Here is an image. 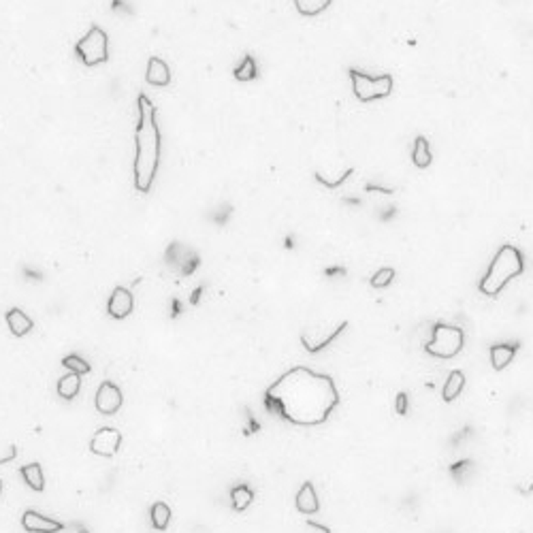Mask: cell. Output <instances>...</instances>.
I'll use <instances>...</instances> for the list:
<instances>
[{
  "mask_svg": "<svg viewBox=\"0 0 533 533\" xmlns=\"http://www.w3.org/2000/svg\"><path fill=\"white\" fill-rule=\"evenodd\" d=\"M266 412L278 414L286 423L297 427L324 425L342 404L335 380L328 373H318L309 367L297 365L282 373L264 390Z\"/></svg>",
  "mask_w": 533,
  "mask_h": 533,
  "instance_id": "cell-1",
  "label": "cell"
},
{
  "mask_svg": "<svg viewBox=\"0 0 533 533\" xmlns=\"http://www.w3.org/2000/svg\"><path fill=\"white\" fill-rule=\"evenodd\" d=\"M139 122L135 130V190L147 194L154 186L160 165V130L156 124V107L145 96H137Z\"/></svg>",
  "mask_w": 533,
  "mask_h": 533,
  "instance_id": "cell-2",
  "label": "cell"
},
{
  "mask_svg": "<svg viewBox=\"0 0 533 533\" xmlns=\"http://www.w3.org/2000/svg\"><path fill=\"white\" fill-rule=\"evenodd\" d=\"M523 271H525V258L521 250L514 248L512 243H503L495 252L484 278L478 282V291L484 297H499L503 293V288L519 275H523Z\"/></svg>",
  "mask_w": 533,
  "mask_h": 533,
  "instance_id": "cell-3",
  "label": "cell"
},
{
  "mask_svg": "<svg viewBox=\"0 0 533 533\" xmlns=\"http://www.w3.org/2000/svg\"><path fill=\"white\" fill-rule=\"evenodd\" d=\"M350 79H352V90L354 96H357L361 103H373V101H382L386 96L393 94L395 87V79L393 75L384 73L371 77L367 73H361L357 69H350Z\"/></svg>",
  "mask_w": 533,
  "mask_h": 533,
  "instance_id": "cell-4",
  "label": "cell"
},
{
  "mask_svg": "<svg viewBox=\"0 0 533 533\" xmlns=\"http://www.w3.org/2000/svg\"><path fill=\"white\" fill-rule=\"evenodd\" d=\"M463 344H465L463 328L437 322L433 326V337L427 342L425 350H427V354H431V357H435V359H454L457 354L463 350Z\"/></svg>",
  "mask_w": 533,
  "mask_h": 533,
  "instance_id": "cell-5",
  "label": "cell"
},
{
  "mask_svg": "<svg viewBox=\"0 0 533 533\" xmlns=\"http://www.w3.org/2000/svg\"><path fill=\"white\" fill-rule=\"evenodd\" d=\"M109 39L101 26H92L83 39L77 41L75 54L85 66H98L109 60Z\"/></svg>",
  "mask_w": 533,
  "mask_h": 533,
  "instance_id": "cell-6",
  "label": "cell"
},
{
  "mask_svg": "<svg viewBox=\"0 0 533 533\" xmlns=\"http://www.w3.org/2000/svg\"><path fill=\"white\" fill-rule=\"evenodd\" d=\"M120 446H122V433L114 427H101L90 439V450L105 459L116 457L120 452Z\"/></svg>",
  "mask_w": 533,
  "mask_h": 533,
  "instance_id": "cell-7",
  "label": "cell"
},
{
  "mask_svg": "<svg viewBox=\"0 0 533 533\" xmlns=\"http://www.w3.org/2000/svg\"><path fill=\"white\" fill-rule=\"evenodd\" d=\"M94 404H96V410H98L103 416H114V414L120 412V408H122V404H124V395H122V390H120L118 384H114V382L107 380V382H103V384L98 386Z\"/></svg>",
  "mask_w": 533,
  "mask_h": 533,
  "instance_id": "cell-8",
  "label": "cell"
},
{
  "mask_svg": "<svg viewBox=\"0 0 533 533\" xmlns=\"http://www.w3.org/2000/svg\"><path fill=\"white\" fill-rule=\"evenodd\" d=\"M132 309H135V297H132L128 288H124V286L114 288V293H111L109 303H107L109 316L116 320H124L132 314Z\"/></svg>",
  "mask_w": 533,
  "mask_h": 533,
  "instance_id": "cell-9",
  "label": "cell"
},
{
  "mask_svg": "<svg viewBox=\"0 0 533 533\" xmlns=\"http://www.w3.org/2000/svg\"><path fill=\"white\" fill-rule=\"evenodd\" d=\"M167 262L173 266H180V271L184 275H190L198 266V256L190 248L182 246V243H171L167 248Z\"/></svg>",
  "mask_w": 533,
  "mask_h": 533,
  "instance_id": "cell-10",
  "label": "cell"
},
{
  "mask_svg": "<svg viewBox=\"0 0 533 533\" xmlns=\"http://www.w3.org/2000/svg\"><path fill=\"white\" fill-rule=\"evenodd\" d=\"M21 527H24L28 533H60L64 529V525L60 521H54L50 516H43L34 510H26L21 514Z\"/></svg>",
  "mask_w": 533,
  "mask_h": 533,
  "instance_id": "cell-11",
  "label": "cell"
},
{
  "mask_svg": "<svg viewBox=\"0 0 533 533\" xmlns=\"http://www.w3.org/2000/svg\"><path fill=\"white\" fill-rule=\"evenodd\" d=\"M295 505H297V510L301 514H316L318 510H320V499H318V493H316V486H314V482H303L301 484V488H299V493H297V497H295Z\"/></svg>",
  "mask_w": 533,
  "mask_h": 533,
  "instance_id": "cell-12",
  "label": "cell"
},
{
  "mask_svg": "<svg viewBox=\"0 0 533 533\" xmlns=\"http://www.w3.org/2000/svg\"><path fill=\"white\" fill-rule=\"evenodd\" d=\"M145 79L149 85H158V87H165L171 83V69L169 64L158 58V56H151L147 60V71H145Z\"/></svg>",
  "mask_w": 533,
  "mask_h": 533,
  "instance_id": "cell-13",
  "label": "cell"
},
{
  "mask_svg": "<svg viewBox=\"0 0 533 533\" xmlns=\"http://www.w3.org/2000/svg\"><path fill=\"white\" fill-rule=\"evenodd\" d=\"M5 320H7L9 331L13 333L15 337H24V335H28V333L34 328V320H32L26 312L17 309V307L9 309L7 316H5Z\"/></svg>",
  "mask_w": 533,
  "mask_h": 533,
  "instance_id": "cell-14",
  "label": "cell"
},
{
  "mask_svg": "<svg viewBox=\"0 0 533 533\" xmlns=\"http://www.w3.org/2000/svg\"><path fill=\"white\" fill-rule=\"evenodd\" d=\"M516 350H519L516 344H497V346H491L488 354H491V365H493V369H495V371L505 369L510 363L514 361Z\"/></svg>",
  "mask_w": 533,
  "mask_h": 533,
  "instance_id": "cell-15",
  "label": "cell"
},
{
  "mask_svg": "<svg viewBox=\"0 0 533 533\" xmlns=\"http://www.w3.org/2000/svg\"><path fill=\"white\" fill-rule=\"evenodd\" d=\"M463 388H465V373L461 369H454V371H450L448 380L441 386V399L446 404H450L463 393Z\"/></svg>",
  "mask_w": 533,
  "mask_h": 533,
  "instance_id": "cell-16",
  "label": "cell"
},
{
  "mask_svg": "<svg viewBox=\"0 0 533 533\" xmlns=\"http://www.w3.org/2000/svg\"><path fill=\"white\" fill-rule=\"evenodd\" d=\"M412 163H414L418 169H427V167L433 163V154H431L429 141H427V137H423V135H418L416 141H414V147H412Z\"/></svg>",
  "mask_w": 533,
  "mask_h": 533,
  "instance_id": "cell-17",
  "label": "cell"
},
{
  "mask_svg": "<svg viewBox=\"0 0 533 533\" xmlns=\"http://www.w3.org/2000/svg\"><path fill=\"white\" fill-rule=\"evenodd\" d=\"M254 501V491L248 484H237L231 488V503L235 512H246Z\"/></svg>",
  "mask_w": 533,
  "mask_h": 533,
  "instance_id": "cell-18",
  "label": "cell"
},
{
  "mask_svg": "<svg viewBox=\"0 0 533 533\" xmlns=\"http://www.w3.org/2000/svg\"><path fill=\"white\" fill-rule=\"evenodd\" d=\"M21 478H24V482L32 488V491L41 493L43 488H45V476H43V468L39 463H28L24 465V468L19 470Z\"/></svg>",
  "mask_w": 533,
  "mask_h": 533,
  "instance_id": "cell-19",
  "label": "cell"
},
{
  "mask_svg": "<svg viewBox=\"0 0 533 533\" xmlns=\"http://www.w3.org/2000/svg\"><path fill=\"white\" fill-rule=\"evenodd\" d=\"M79 388H81V375H77V373H66V375H62L60 380H58V386H56L58 395H60L62 399H66V401L75 399V397L79 395Z\"/></svg>",
  "mask_w": 533,
  "mask_h": 533,
  "instance_id": "cell-20",
  "label": "cell"
},
{
  "mask_svg": "<svg viewBox=\"0 0 533 533\" xmlns=\"http://www.w3.org/2000/svg\"><path fill=\"white\" fill-rule=\"evenodd\" d=\"M171 516H173V512H171L169 503H165V501H156L149 508V523L158 531H165L171 525Z\"/></svg>",
  "mask_w": 533,
  "mask_h": 533,
  "instance_id": "cell-21",
  "label": "cell"
},
{
  "mask_svg": "<svg viewBox=\"0 0 533 533\" xmlns=\"http://www.w3.org/2000/svg\"><path fill=\"white\" fill-rule=\"evenodd\" d=\"M256 73H258V66H256V60H254V56H243V60L239 62V66L235 69V79L237 81H252V79H256Z\"/></svg>",
  "mask_w": 533,
  "mask_h": 533,
  "instance_id": "cell-22",
  "label": "cell"
},
{
  "mask_svg": "<svg viewBox=\"0 0 533 533\" xmlns=\"http://www.w3.org/2000/svg\"><path fill=\"white\" fill-rule=\"evenodd\" d=\"M331 0H295V7L301 15L305 17H314L318 13H322L324 9H328Z\"/></svg>",
  "mask_w": 533,
  "mask_h": 533,
  "instance_id": "cell-23",
  "label": "cell"
},
{
  "mask_svg": "<svg viewBox=\"0 0 533 533\" xmlns=\"http://www.w3.org/2000/svg\"><path fill=\"white\" fill-rule=\"evenodd\" d=\"M62 367L69 371V373H77V375H85L90 373V363H87L85 359H81L79 354H69V357L62 359Z\"/></svg>",
  "mask_w": 533,
  "mask_h": 533,
  "instance_id": "cell-24",
  "label": "cell"
},
{
  "mask_svg": "<svg viewBox=\"0 0 533 533\" xmlns=\"http://www.w3.org/2000/svg\"><path fill=\"white\" fill-rule=\"evenodd\" d=\"M393 278H395V269H393V266H384V269H380V271L373 273V278L369 280V284H371L373 288H386V286H390Z\"/></svg>",
  "mask_w": 533,
  "mask_h": 533,
  "instance_id": "cell-25",
  "label": "cell"
},
{
  "mask_svg": "<svg viewBox=\"0 0 533 533\" xmlns=\"http://www.w3.org/2000/svg\"><path fill=\"white\" fill-rule=\"evenodd\" d=\"M346 326H348V320H344L342 324H337V326H335V331H333L328 337H324L322 342H318V344H314V346H307L305 350H307V352H312V354H316V352H320V350H324L333 339H337V335H342Z\"/></svg>",
  "mask_w": 533,
  "mask_h": 533,
  "instance_id": "cell-26",
  "label": "cell"
},
{
  "mask_svg": "<svg viewBox=\"0 0 533 533\" xmlns=\"http://www.w3.org/2000/svg\"><path fill=\"white\" fill-rule=\"evenodd\" d=\"M410 397H408V393H399L397 395V399H395V412L399 414V416H406L408 414V410H410Z\"/></svg>",
  "mask_w": 533,
  "mask_h": 533,
  "instance_id": "cell-27",
  "label": "cell"
},
{
  "mask_svg": "<svg viewBox=\"0 0 533 533\" xmlns=\"http://www.w3.org/2000/svg\"><path fill=\"white\" fill-rule=\"evenodd\" d=\"M468 470H470V472L474 470V461H470V459L459 461V463H454L452 468H450V472H452V476H454V478H457L459 474L463 476V472H468Z\"/></svg>",
  "mask_w": 533,
  "mask_h": 533,
  "instance_id": "cell-28",
  "label": "cell"
},
{
  "mask_svg": "<svg viewBox=\"0 0 533 533\" xmlns=\"http://www.w3.org/2000/svg\"><path fill=\"white\" fill-rule=\"evenodd\" d=\"M305 531H307V533H331L328 527H324V525H320V523H314V521H307V523H305Z\"/></svg>",
  "mask_w": 533,
  "mask_h": 533,
  "instance_id": "cell-29",
  "label": "cell"
},
{
  "mask_svg": "<svg viewBox=\"0 0 533 533\" xmlns=\"http://www.w3.org/2000/svg\"><path fill=\"white\" fill-rule=\"evenodd\" d=\"M15 457H17V446H9V452H7L5 457H0V465L15 461Z\"/></svg>",
  "mask_w": 533,
  "mask_h": 533,
  "instance_id": "cell-30",
  "label": "cell"
},
{
  "mask_svg": "<svg viewBox=\"0 0 533 533\" xmlns=\"http://www.w3.org/2000/svg\"><path fill=\"white\" fill-rule=\"evenodd\" d=\"M201 293H203V288H196L194 295H192V299H190V303H192V305H196V303H198V297H201Z\"/></svg>",
  "mask_w": 533,
  "mask_h": 533,
  "instance_id": "cell-31",
  "label": "cell"
},
{
  "mask_svg": "<svg viewBox=\"0 0 533 533\" xmlns=\"http://www.w3.org/2000/svg\"><path fill=\"white\" fill-rule=\"evenodd\" d=\"M0 495H3V482H0Z\"/></svg>",
  "mask_w": 533,
  "mask_h": 533,
  "instance_id": "cell-32",
  "label": "cell"
},
{
  "mask_svg": "<svg viewBox=\"0 0 533 533\" xmlns=\"http://www.w3.org/2000/svg\"><path fill=\"white\" fill-rule=\"evenodd\" d=\"M81 533H87V531H81Z\"/></svg>",
  "mask_w": 533,
  "mask_h": 533,
  "instance_id": "cell-33",
  "label": "cell"
}]
</instances>
